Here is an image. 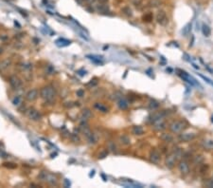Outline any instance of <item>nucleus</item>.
<instances>
[{"label":"nucleus","mask_w":213,"mask_h":188,"mask_svg":"<svg viewBox=\"0 0 213 188\" xmlns=\"http://www.w3.org/2000/svg\"><path fill=\"white\" fill-rule=\"evenodd\" d=\"M39 94H40L41 98L43 99L46 103L52 104V103L55 102L56 91H55V89H53V87L47 86V87H42Z\"/></svg>","instance_id":"nucleus-1"},{"label":"nucleus","mask_w":213,"mask_h":188,"mask_svg":"<svg viewBox=\"0 0 213 188\" xmlns=\"http://www.w3.org/2000/svg\"><path fill=\"white\" fill-rule=\"evenodd\" d=\"M181 156H182V151L180 150V149H176L175 151L170 153L166 157V160H165L166 166L169 168V169H172V168H173L174 166H175L176 163L178 161V160H179Z\"/></svg>","instance_id":"nucleus-2"},{"label":"nucleus","mask_w":213,"mask_h":188,"mask_svg":"<svg viewBox=\"0 0 213 188\" xmlns=\"http://www.w3.org/2000/svg\"><path fill=\"white\" fill-rule=\"evenodd\" d=\"M185 123L183 121H173L170 124L169 128L172 133H180L185 128Z\"/></svg>","instance_id":"nucleus-3"},{"label":"nucleus","mask_w":213,"mask_h":188,"mask_svg":"<svg viewBox=\"0 0 213 188\" xmlns=\"http://www.w3.org/2000/svg\"><path fill=\"white\" fill-rule=\"evenodd\" d=\"M26 115L28 116V118L31 120V121H40V120L42 119V116L41 114L39 113V111L34 108H30L27 110V112H26Z\"/></svg>","instance_id":"nucleus-4"},{"label":"nucleus","mask_w":213,"mask_h":188,"mask_svg":"<svg viewBox=\"0 0 213 188\" xmlns=\"http://www.w3.org/2000/svg\"><path fill=\"white\" fill-rule=\"evenodd\" d=\"M156 19L157 21L158 24H160L161 26H166L169 22V19H168V16L166 14V12L164 11H159L157 12Z\"/></svg>","instance_id":"nucleus-5"},{"label":"nucleus","mask_w":213,"mask_h":188,"mask_svg":"<svg viewBox=\"0 0 213 188\" xmlns=\"http://www.w3.org/2000/svg\"><path fill=\"white\" fill-rule=\"evenodd\" d=\"M150 161L153 163H158L161 160V154L160 152L156 150V149H153V150L151 151L150 153Z\"/></svg>","instance_id":"nucleus-6"},{"label":"nucleus","mask_w":213,"mask_h":188,"mask_svg":"<svg viewBox=\"0 0 213 188\" xmlns=\"http://www.w3.org/2000/svg\"><path fill=\"white\" fill-rule=\"evenodd\" d=\"M39 95H40L39 91H38L36 89H33L28 90V91L27 92V94H26V99H27L28 101L32 102V101H35Z\"/></svg>","instance_id":"nucleus-7"},{"label":"nucleus","mask_w":213,"mask_h":188,"mask_svg":"<svg viewBox=\"0 0 213 188\" xmlns=\"http://www.w3.org/2000/svg\"><path fill=\"white\" fill-rule=\"evenodd\" d=\"M178 169L183 175H188L189 172V165L186 161H180L178 163Z\"/></svg>","instance_id":"nucleus-8"},{"label":"nucleus","mask_w":213,"mask_h":188,"mask_svg":"<svg viewBox=\"0 0 213 188\" xmlns=\"http://www.w3.org/2000/svg\"><path fill=\"white\" fill-rule=\"evenodd\" d=\"M9 84H11V86L14 87V89H20L21 86H22V81L18 78L17 76H11L9 77Z\"/></svg>","instance_id":"nucleus-9"},{"label":"nucleus","mask_w":213,"mask_h":188,"mask_svg":"<svg viewBox=\"0 0 213 188\" xmlns=\"http://www.w3.org/2000/svg\"><path fill=\"white\" fill-rule=\"evenodd\" d=\"M194 138H195V134L194 133H190V132H186V133H182V134H180L179 137H178V139H179L180 141H181V142H185L194 140Z\"/></svg>","instance_id":"nucleus-10"},{"label":"nucleus","mask_w":213,"mask_h":188,"mask_svg":"<svg viewBox=\"0 0 213 188\" xmlns=\"http://www.w3.org/2000/svg\"><path fill=\"white\" fill-rule=\"evenodd\" d=\"M153 128L157 131L164 130V129L166 128V124H165V122H164V118L158 120V121L153 123Z\"/></svg>","instance_id":"nucleus-11"},{"label":"nucleus","mask_w":213,"mask_h":188,"mask_svg":"<svg viewBox=\"0 0 213 188\" xmlns=\"http://www.w3.org/2000/svg\"><path fill=\"white\" fill-rule=\"evenodd\" d=\"M118 106L119 109L121 110H126L128 108H129V102L127 99H124V98H120L118 101Z\"/></svg>","instance_id":"nucleus-12"},{"label":"nucleus","mask_w":213,"mask_h":188,"mask_svg":"<svg viewBox=\"0 0 213 188\" xmlns=\"http://www.w3.org/2000/svg\"><path fill=\"white\" fill-rule=\"evenodd\" d=\"M56 45L58 47H66V46H69V45L71 44V42L69 40H66L64 39V38H59L58 40H56Z\"/></svg>","instance_id":"nucleus-13"},{"label":"nucleus","mask_w":213,"mask_h":188,"mask_svg":"<svg viewBox=\"0 0 213 188\" xmlns=\"http://www.w3.org/2000/svg\"><path fill=\"white\" fill-rule=\"evenodd\" d=\"M132 132H133V134L135 135L140 136L144 133V129L140 125H134L133 128H132Z\"/></svg>","instance_id":"nucleus-14"},{"label":"nucleus","mask_w":213,"mask_h":188,"mask_svg":"<svg viewBox=\"0 0 213 188\" xmlns=\"http://www.w3.org/2000/svg\"><path fill=\"white\" fill-rule=\"evenodd\" d=\"M97 11L101 14H104V12H109V6L106 4H101L99 3V5L97 6Z\"/></svg>","instance_id":"nucleus-15"},{"label":"nucleus","mask_w":213,"mask_h":188,"mask_svg":"<svg viewBox=\"0 0 213 188\" xmlns=\"http://www.w3.org/2000/svg\"><path fill=\"white\" fill-rule=\"evenodd\" d=\"M94 108L96 109H98L99 111H101L103 113H107L109 111V109L107 108V106H105L104 105H102L101 103H96L94 105Z\"/></svg>","instance_id":"nucleus-16"},{"label":"nucleus","mask_w":213,"mask_h":188,"mask_svg":"<svg viewBox=\"0 0 213 188\" xmlns=\"http://www.w3.org/2000/svg\"><path fill=\"white\" fill-rule=\"evenodd\" d=\"M47 181L49 184H51V185H57V178L54 176V175L52 174H48L47 175Z\"/></svg>","instance_id":"nucleus-17"},{"label":"nucleus","mask_w":213,"mask_h":188,"mask_svg":"<svg viewBox=\"0 0 213 188\" xmlns=\"http://www.w3.org/2000/svg\"><path fill=\"white\" fill-rule=\"evenodd\" d=\"M161 140L165 142H172L173 141V136L172 134L163 133L162 135H161Z\"/></svg>","instance_id":"nucleus-18"},{"label":"nucleus","mask_w":213,"mask_h":188,"mask_svg":"<svg viewBox=\"0 0 213 188\" xmlns=\"http://www.w3.org/2000/svg\"><path fill=\"white\" fill-rule=\"evenodd\" d=\"M202 31H203V34L205 35V36H209L210 35V33H211V30H210V28L208 27V25H206V24H204L203 25V27H202Z\"/></svg>","instance_id":"nucleus-19"},{"label":"nucleus","mask_w":213,"mask_h":188,"mask_svg":"<svg viewBox=\"0 0 213 188\" xmlns=\"http://www.w3.org/2000/svg\"><path fill=\"white\" fill-rule=\"evenodd\" d=\"M119 141H120V142L122 144H124V145H129L130 144V138L128 137V136H126V135H122V136H120L119 137Z\"/></svg>","instance_id":"nucleus-20"},{"label":"nucleus","mask_w":213,"mask_h":188,"mask_svg":"<svg viewBox=\"0 0 213 188\" xmlns=\"http://www.w3.org/2000/svg\"><path fill=\"white\" fill-rule=\"evenodd\" d=\"M11 61L9 59H6L4 60L3 62H1V64H0V69H6L7 67H9V66H11Z\"/></svg>","instance_id":"nucleus-21"},{"label":"nucleus","mask_w":213,"mask_h":188,"mask_svg":"<svg viewBox=\"0 0 213 188\" xmlns=\"http://www.w3.org/2000/svg\"><path fill=\"white\" fill-rule=\"evenodd\" d=\"M86 139H87V142H88L89 144H96V142H97V137H96V135L94 133H91L90 135H88L86 137Z\"/></svg>","instance_id":"nucleus-22"},{"label":"nucleus","mask_w":213,"mask_h":188,"mask_svg":"<svg viewBox=\"0 0 213 188\" xmlns=\"http://www.w3.org/2000/svg\"><path fill=\"white\" fill-rule=\"evenodd\" d=\"M203 161H204V158L201 155H197V156L193 158V163L194 164H201L203 163Z\"/></svg>","instance_id":"nucleus-23"},{"label":"nucleus","mask_w":213,"mask_h":188,"mask_svg":"<svg viewBox=\"0 0 213 188\" xmlns=\"http://www.w3.org/2000/svg\"><path fill=\"white\" fill-rule=\"evenodd\" d=\"M149 108L151 109H153V110L156 109V108H159V103L154 101V100H151V101L150 102V104H149Z\"/></svg>","instance_id":"nucleus-24"},{"label":"nucleus","mask_w":213,"mask_h":188,"mask_svg":"<svg viewBox=\"0 0 213 188\" xmlns=\"http://www.w3.org/2000/svg\"><path fill=\"white\" fill-rule=\"evenodd\" d=\"M82 117H83V119L85 120H86V119H88V118H90L91 117V111L88 109V108H85L82 110Z\"/></svg>","instance_id":"nucleus-25"},{"label":"nucleus","mask_w":213,"mask_h":188,"mask_svg":"<svg viewBox=\"0 0 213 188\" xmlns=\"http://www.w3.org/2000/svg\"><path fill=\"white\" fill-rule=\"evenodd\" d=\"M22 103V97L21 96H16L14 98V100H12V104H14V106H20Z\"/></svg>","instance_id":"nucleus-26"},{"label":"nucleus","mask_w":213,"mask_h":188,"mask_svg":"<svg viewBox=\"0 0 213 188\" xmlns=\"http://www.w3.org/2000/svg\"><path fill=\"white\" fill-rule=\"evenodd\" d=\"M122 12L127 15V16H132L133 15V12H132V10L130 9V7H124L123 9H122Z\"/></svg>","instance_id":"nucleus-27"},{"label":"nucleus","mask_w":213,"mask_h":188,"mask_svg":"<svg viewBox=\"0 0 213 188\" xmlns=\"http://www.w3.org/2000/svg\"><path fill=\"white\" fill-rule=\"evenodd\" d=\"M47 175H48V173L47 172V171H42V172H40L38 178H39V180H41V181H47Z\"/></svg>","instance_id":"nucleus-28"},{"label":"nucleus","mask_w":213,"mask_h":188,"mask_svg":"<svg viewBox=\"0 0 213 188\" xmlns=\"http://www.w3.org/2000/svg\"><path fill=\"white\" fill-rule=\"evenodd\" d=\"M149 5H150V7L156 8V7H158V6L160 5V1L159 0H150Z\"/></svg>","instance_id":"nucleus-29"},{"label":"nucleus","mask_w":213,"mask_h":188,"mask_svg":"<svg viewBox=\"0 0 213 188\" xmlns=\"http://www.w3.org/2000/svg\"><path fill=\"white\" fill-rule=\"evenodd\" d=\"M205 146L208 149L213 148V140H208L205 142Z\"/></svg>","instance_id":"nucleus-30"},{"label":"nucleus","mask_w":213,"mask_h":188,"mask_svg":"<svg viewBox=\"0 0 213 188\" xmlns=\"http://www.w3.org/2000/svg\"><path fill=\"white\" fill-rule=\"evenodd\" d=\"M107 156H108V151L107 150H104V151H102L101 153H99V159H104V158H106Z\"/></svg>","instance_id":"nucleus-31"},{"label":"nucleus","mask_w":213,"mask_h":188,"mask_svg":"<svg viewBox=\"0 0 213 188\" xmlns=\"http://www.w3.org/2000/svg\"><path fill=\"white\" fill-rule=\"evenodd\" d=\"M71 139H72V141H73V142H80V138H79L76 134H72V135H71Z\"/></svg>","instance_id":"nucleus-32"},{"label":"nucleus","mask_w":213,"mask_h":188,"mask_svg":"<svg viewBox=\"0 0 213 188\" xmlns=\"http://www.w3.org/2000/svg\"><path fill=\"white\" fill-rule=\"evenodd\" d=\"M208 165H203V166L201 167V168H200V172H201L202 174L203 173H205V172H206V171H208Z\"/></svg>","instance_id":"nucleus-33"},{"label":"nucleus","mask_w":213,"mask_h":188,"mask_svg":"<svg viewBox=\"0 0 213 188\" xmlns=\"http://www.w3.org/2000/svg\"><path fill=\"white\" fill-rule=\"evenodd\" d=\"M205 184L206 187H213V180H208Z\"/></svg>","instance_id":"nucleus-34"},{"label":"nucleus","mask_w":213,"mask_h":188,"mask_svg":"<svg viewBox=\"0 0 213 188\" xmlns=\"http://www.w3.org/2000/svg\"><path fill=\"white\" fill-rule=\"evenodd\" d=\"M77 95H78L79 97H82L83 95H85V90H82V89H79L78 91H77Z\"/></svg>","instance_id":"nucleus-35"},{"label":"nucleus","mask_w":213,"mask_h":188,"mask_svg":"<svg viewBox=\"0 0 213 188\" xmlns=\"http://www.w3.org/2000/svg\"><path fill=\"white\" fill-rule=\"evenodd\" d=\"M0 157H2V158H8V154L6 153V152H4L3 150H1V149H0Z\"/></svg>","instance_id":"nucleus-36"},{"label":"nucleus","mask_w":213,"mask_h":188,"mask_svg":"<svg viewBox=\"0 0 213 188\" xmlns=\"http://www.w3.org/2000/svg\"><path fill=\"white\" fill-rule=\"evenodd\" d=\"M109 148H110L112 151H115L117 147H116L115 144H113V142H109Z\"/></svg>","instance_id":"nucleus-37"},{"label":"nucleus","mask_w":213,"mask_h":188,"mask_svg":"<svg viewBox=\"0 0 213 188\" xmlns=\"http://www.w3.org/2000/svg\"><path fill=\"white\" fill-rule=\"evenodd\" d=\"M189 25H188V26H186V27L185 28H184V31H183V33L184 34H185V35H187V34H188L189 33Z\"/></svg>","instance_id":"nucleus-38"},{"label":"nucleus","mask_w":213,"mask_h":188,"mask_svg":"<svg viewBox=\"0 0 213 188\" xmlns=\"http://www.w3.org/2000/svg\"><path fill=\"white\" fill-rule=\"evenodd\" d=\"M98 1H99V3H101V4H107L108 0H98Z\"/></svg>","instance_id":"nucleus-39"},{"label":"nucleus","mask_w":213,"mask_h":188,"mask_svg":"<svg viewBox=\"0 0 213 188\" xmlns=\"http://www.w3.org/2000/svg\"><path fill=\"white\" fill-rule=\"evenodd\" d=\"M85 1L88 3V4H93V3H95L97 0H85Z\"/></svg>","instance_id":"nucleus-40"},{"label":"nucleus","mask_w":213,"mask_h":188,"mask_svg":"<svg viewBox=\"0 0 213 188\" xmlns=\"http://www.w3.org/2000/svg\"><path fill=\"white\" fill-rule=\"evenodd\" d=\"M94 175H95V170H92V171H91V173L89 174V177H93Z\"/></svg>","instance_id":"nucleus-41"},{"label":"nucleus","mask_w":213,"mask_h":188,"mask_svg":"<svg viewBox=\"0 0 213 188\" xmlns=\"http://www.w3.org/2000/svg\"><path fill=\"white\" fill-rule=\"evenodd\" d=\"M64 183H66V186H70V183H68V181H67L66 180V181H64Z\"/></svg>","instance_id":"nucleus-42"},{"label":"nucleus","mask_w":213,"mask_h":188,"mask_svg":"<svg viewBox=\"0 0 213 188\" xmlns=\"http://www.w3.org/2000/svg\"><path fill=\"white\" fill-rule=\"evenodd\" d=\"M1 52H2V48H0V53H1Z\"/></svg>","instance_id":"nucleus-43"},{"label":"nucleus","mask_w":213,"mask_h":188,"mask_svg":"<svg viewBox=\"0 0 213 188\" xmlns=\"http://www.w3.org/2000/svg\"><path fill=\"white\" fill-rule=\"evenodd\" d=\"M212 122H213V120H212Z\"/></svg>","instance_id":"nucleus-44"}]
</instances>
